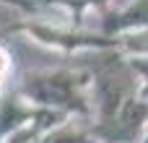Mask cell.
<instances>
[{
    "instance_id": "1",
    "label": "cell",
    "mask_w": 148,
    "mask_h": 143,
    "mask_svg": "<svg viewBox=\"0 0 148 143\" xmlns=\"http://www.w3.org/2000/svg\"><path fill=\"white\" fill-rule=\"evenodd\" d=\"M8 68V60H5V52H0V73Z\"/></svg>"
}]
</instances>
